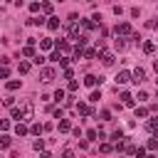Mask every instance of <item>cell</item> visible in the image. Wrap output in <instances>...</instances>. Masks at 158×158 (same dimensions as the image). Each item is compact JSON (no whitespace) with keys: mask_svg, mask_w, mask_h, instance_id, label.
<instances>
[{"mask_svg":"<svg viewBox=\"0 0 158 158\" xmlns=\"http://www.w3.org/2000/svg\"><path fill=\"white\" fill-rule=\"evenodd\" d=\"M32 148H35V151H42V148H44V141H42V138H40V141H35V143H32Z\"/></svg>","mask_w":158,"mask_h":158,"instance_id":"35","label":"cell"},{"mask_svg":"<svg viewBox=\"0 0 158 158\" xmlns=\"http://www.w3.org/2000/svg\"><path fill=\"white\" fill-rule=\"evenodd\" d=\"M109 118H111V111L104 109V111H101V121H109Z\"/></svg>","mask_w":158,"mask_h":158,"instance_id":"37","label":"cell"},{"mask_svg":"<svg viewBox=\"0 0 158 158\" xmlns=\"http://www.w3.org/2000/svg\"><path fill=\"white\" fill-rule=\"evenodd\" d=\"M72 77H74V72H72L69 67H64V79H72Z\"/></svg>","mask_w":158,"mask_h":158,"instance_id":"41","label":"cell"},{"mask_svg":"<svg viewBox=\"0 0 158 158\" xmlns=\"http://www.w3.org/2000/svg\"><path fill=\"white\" fill-rule=\"evenodd\" d=\"M17 69H20V74H27V72H30V62H20Z\"/></svg>","mask_w":158,"mask_h":158,"instance_id":"26","label":"cell"},{"mask_svg":"<svg viewBox=\"0 0 158 158\" xmlns=\"http://www.w3.org/2000/svg\"><path fill=\"white\" fill-rule=\"evenodd\" d=\"M54 47H57V49H59L62 54H67V52H69V42H64V40H62V42H57Z\"/></svg>","mask_w":158,"mask_h":158,"instance_id":"16","label":"cell"},{"mask_svg":"<svg viewBox=\"0 0 158 158\" xmlns=\"http://www.w3.org/2000/svg\"><path fill=\"white\" fill-rule=\"evenodd\" d=\"M109 2H111V0H109Z\"/></svg>","mask_w":158,"mask_h":158,"instance_id":"51","label":"cell"},{"mask_svg":"<svg viewBox=\"0 0 158 158\" xmlns=\"http://www.w3.org/2000/svg\"><path fill=\"white\" fill-rule=\"evenodd\" d=\"M156 81H158V79H156Z\"/></svg>","mask_w":158,"mask_h":158,"instance_id":"50","label":"cell"},{"mask_svg":"<svg viewBox=\"0 0 158 158\" xmlns=\"http://www.w3.org/2000/svg\"><path fill=\"white\" fill-rule=\"evenodd\" d=\"M10 143H12V138H10L7 133H2V136H0V148H10Z\"/></svg>","mask_w":158,"mask_h":158,"instance_id":"15","label":"cell"},{"mask_svg":"<svg viewBox=\"0 0 158 158\" xmlns=\"http://www.w3.org/2000/svg\"><path fill=\"white\" fill-rule=\"evenodd\" d=\"M49 59H52V62H59V59H62V52H59V49H54V52H52V57H49Z\"/></svg>","mask_w":158,"mask_h":158,"instance_id":"32","label":"cell"},{"mask_svg":"<svg viewBox=\"0 0 158 158\" xmlns=\"http://www.w3.org/2000/svg\"><path fill=\"white\" fill-rule=\"evenodd\" d=\"M42 131H44V126H42V123H32V128H30V133H35V136H40Z\"/></svg>","mask_w":158,"mask_h":158,"instance_id":"19","label":"cell"},{"mask_svg":"<svg viewBox=\"0 0 158 158\" xmlns=\"http://www.w3.org/2000/svg\"><path fill=\"white\" fill-rule=\"evenodd\" d=\"M86 2H94V0H86Z\"/></svg>","mask_w":158,"mask_h":158,"instance_id":"48","label":"cell"},{"mask_svg":"<svg viewBox=\"0 0 158 158\" xmlns=\"http://www.w3.org/2000/svg\"><path fill=\"white\" fill-rule=\"evenodd\" d=\"M67 89H69V91H77V89H79V81H77V79H69Z\"/></svg>","mask_w":158,"mask_h":158,"instance_id":"27","label":"cell"},{"mask_svg":"<svg viewBox=\"0 0 158 158\" xmlns=\"http://www.w3.org/2000/svg\"><path fill=\"white\" fill-rule=\"evenodd\" d=\"M101 62H104V64H106V67H111V64H114V54H111V52H106V49H104V52H101Z\"/></svg>","mask_w":158,"mask_h":158,"instance_id":"7","label":"cell"},{"mask_svg":"<svg viewBox=\"0 0 158 158\" xmlns=\"http://www.w3.org/2000/svg\"><path fill=\"white\" fill-rule=\"evenodd\" d=\"M40 79H42L44 84H49V81L54 79V69H52V67H42V69H40Z\"/></svg>","mask_w":158,"mask_h":158,"instance_id":"1","label":"cell"},{"mask_svg":"<svg viewBox=\"0 0 158 158\" xmlns=\"http://www.w3.org/2000/svg\"><path fill=\"white\" fill-rule=\"evenodd\" d=\"M32 114H35L32 101H25V104H22V121H30V118H32Z\"/></svg>","mask_w":158,"mask_h":158,"instance_id":"2","label":"cell"},{"mask_svg":"<svg viewBox=\"0 0 158 158\" xmlns=\"http://www.w3.org/2000/svg\"><path fill=\"white\" fill-rule=\"evenodd\" d=\"M153 69H156V72H158V59H156V62H153Z\"/></svg>","mask_w":158,"mask_h":158,"instance_id":"47","label":"cell"},{"mask_svg":"<svg viewBox=\"0 0 158 158\" xmlns=\"http://www.w3.org/2000/svg\"><path fill=\"white\" fill-rule=\"evenodd\" d=\"M116 35H131V25H128V22L116 25Z\"/></svg>","mask_w":158,"mask_h":158,"instance_id":"6","label":"cell"},{"mask_svg":"<svg viewBox=\"0 0 158 158\" xmlns=\"http://www.w3.org/2000/svg\"><path fill=\"white\" fill-rule=\"evenodd\" d=\"M146 148H148V151H156V148H158V138L153 136V138H151V141L146 143Z\"/></svg>","mask_w":158,"mask_h":158,"instance_id":"23","label":"cell"},{"mask_svg":"<svg viewBox=\"0 0 158 158\" xmlns=\"http://www.w3.org/2000/svg\"><path fill=\"white\" fill-rule=\"evenodd\" d=\"M121 138H123L121 131H114V133H111V141H121Z\"/></svg>","mask_w":158,"mask_h":158,"instance_id":"39","label":"cell"},{"mask_svg":"<svg viewBox=\"0 0 158 158\" xmlns=\"http://www.w3.org/2000/svg\"><path fill=\"white\" fill-rule=\"evenodd\" d=\"M27 131H30V128H27L22 121H17V126H15V133H17V136H27Z\"/></svg>","mask_w":158,"mask_h":158,"instance_id":"12","label":"cell"},{"mask_svg":"<svg viewBox=\"0 0 158 158\" xmlns=\"http://www.w3.org/2000/svg\"><path fill=\"white\" fill-rule=\"evenodd\" d=\"M59 131H72V123H69L67 118H62V121H59Z\"/></svg>","mask_w":158,"mask_h":158,"instance_id":"22","label":"cell"},{"mask_svg":"<svg viewBox=\"0 0 158 158\" xmlns=\"http://www.w3.org/2000/svg\"><path fill=\"white\" fill-rule=\"evenodd\" d=\"M96 54H99V49H96V47H89V49H84V54H81V57H86V59H94Z\"/></svg>","mask_w":158,"mask_h":158,"instance_id":"14","label":"cell"},{"mask_svg":"<svg viewBox=\"0 0 158 158\" xmlns=\"http://www.w3.org/2000/svg\"><path fill=\"white\" fill-rule=\"evenodd\" d=\"M143 52H146V54H153V52H156V44H153V42H143Z\"/></svg>","mask_w":158,"mask_h":158,"instance_id":"17","label":"cell"},{"mask_svg":"<svg viewBox=\"0 0 158 158\" xmlns=\"http://www.w3.org/2000/svg\"><path fill=\"white\" fill-rule=\"evenodd\" d=\"M126 81H131V72H126V69H121V72L116 74V84H126Z\"/></svg>","mask_w":158,"mask_h":158,"instance_id":"5","label":"cell"},{"mask_svg":"<svg viewBox=\"0 0 158 158\" xmlns=\"http://www.w3.org/2000/svg\"><path fill=\"white\" fill-rule=\"evenodd\" d=\"M121 104H123V106H133V96H131L128 91H121Z\"/></svg>","mask_w":158,"mask_h":158,"instance_id":"8","label":"cell"},{"mask_svg":"<svg viewBox=\"0 0 158 158\" xmlns=\"http://www.w3.org/2000/svg\"><path fill=\"white\" fill-rule=\"evenodd\" d=\"M7 128H10V121L2 118V121H0V131H7Z\"/></svg>","mask_w":158,"mask_h":158,"instance_id":"38","label":"cell"},{"mask_svg":"<svg viewBox=\"0 0 158 158\" xmlns=\"http://www.w3.org/2000/svg\"><path fill=\"white\" fill-rule=\"evenodd\" d=\"M116 47H118V49H123V47H126V42H123V37H118V40H116Z\"/></svg>","mask_w":158,"mask_h":158,"instance_id":"44","label":"cell"},{"mask_svg":"<svg viewBox=\"0 0 158 158\" xmlns=\"http://www.w3.org/2000/svg\"><path fill=\"white\" fill-rule=\"evenodd\" d=\"M52 47H54V42H52L49 37H42V40H40V49H52Z\"/></svg>","mask_w":158,"mask_h":158,"instance_id":"10","label":"cell"},{"mask_svg":"<svg viewBox=\"0 0 158 158\" xmlns=\"http://www.w3.org/2000/svg\"><path fill=\"white\" fill-rule=\"evenodd\" d=\"M86 42H89V40H86V35H77V44H79V47H84Z\"/></svg>","mask_w":158,"mask_h":158,"instance_id":"30","label":"cell"},{"mask_svg":"<svg viewBox=\"0 0 158 158\" xmlns=\"http://www.w3.org/2000/svg\"><path fill=\"white\" fill-rule=\"evenodd\" d=\"M27 25H44V17H30Z\"/></svg>","mask_w":158,"mask_h":158,"instance_id":"25","label":"cell"},{"mask_svg":"<svg viewBox=\"0 0 158 158\" xmlns=\"http://www.w3.org/2000/svg\"><path fill=\"white\" fill-rule=\"evenodd\" d=\"M77 111H79L81 116H89V114H91V109H89V104H84V101H79V104H77Z\"/></svg>","mask_w":158,"mask_h":158,"instance_id":"9","label":"cell"},{"mask_svg":"<svg viewBox=\"0 0 158 158\" xmlns=\"http://www.w3.org/2000/svg\"><path fill=\"white\" fill-rule=\"evenodd\" d=\"M146 27H148V30H158V17L148 20V22H146Z\"/></svg>","mask_w":158,"mask_h":158,"instance_id":"28","label":"cell"},{"mask_svg":"<svg viewBox=\"0 0 158 158\" xmlns=\"http://www.w3.org/2000/svg\"><path fill=\"white\" fill-rule=\"evenodd\" d=\"M99 148H101V153H109V151H111V143H101Z\"/></svg>","mask_w":158,"mask_h":158,"instance_id":"43","label":"cell"},{"mask_svg":"<svg viewBox=\"0 0 158 158\" xmlns=\"http://www.w3.org/2000/svg\"><path fill=\"white\" fill-rule=\"evenodd\" d=\"M104 81V77H94V74H86L84 77V84L86 86H96V84H101Z\"/></svg>","mask_w":158,"mask_h":158,"instance_id":"4","label":"cell"},{"mask_svg":"<svg viewBox=\"0 0 158 158\" xmlns=\"http://www.w3.org/2000/svg\"><path fill=\"white\" fill-rule=\"evenodd\" d=\"M47 27H49V30H59V20H57L54 15H52V17H47Z\"/></svg>","mask_w":158,"mask_h":158,"instance_id":"13","label":"cell"},{"mask_svg":"<svg viewBox=\"0 0 158 158\" xmlns=\"http://www.w3.org/2000/svg\"><path fill=\"white\" fill-rule=\"evenodd\" d=\"M20 84H22V81L12 79V81H7V89H10V91H17V89H20Z\"/></svg>","mask_w":158,"mask_h":158,"instance_id":"20","label":"cell"},{"mask_svg":"<svg viewBox=\"0 0 158 158\" xmlns=\"http://www.w3.org/2000/svg\"><path fill=\"white\" fill-rule=\"evenodd\" d=\"M32 62H35V64H40V67H42V64H44V57H42V54H35V57H32Z\"/></svg>","mask_w":158,"mask_h":158,"instance_id":"33","label":"cell"},{"mask_svg":"<svg viewBox=\"0 0 158 158\" xmlns=\"http://www.w3.org/2000/svg\"><path fill=\"white\" fill-rule=\"evenodd\" d=\"M10 116H12L15 121H22V109H17V106H10Z\"/></svg>","mask_w":158,"mask_h":158,"instance_id":"11","label":"cell"},{"mask_svg":"<svg viewBox=\"0 0 158 158\" xmlns=\"http://www.w3.org/2000/svg\"><path fill=\"white\" fill-rule=\"evenodd\" d=\"M86 136H89V141H99V133L91 128V131H86Z\"/></svg>","mask_w":158,"mask_h":158,"instance_id":"34","label":"cell"},{"mask_svg":"<svg viewBox=\"0 0 158 158\" xmlns=\"http://www.w3.org/2000/svg\"><path fill=\"white\" fill-rule=\"evenodd\" d=\"M146 116H148V109L138 106V109H136V118H146Z\"/></svg>","mask_w":158,"mask_h":158,"instance_id":"21","label":"cell"},{"mask_svg":"<svg viewBox=\"0 0 158 158\" xmlns=\"http://www.w3.org/2000/svg\"><path fill=\"white\" fill-rule=\"evenodd\" d=\"M10 77V69H7V64H2V69H0V79H7Z\"/></svg>","mask_w":158,"mask_h":158,"instance_id":"31","label":"cell"},{"mask_svg":"<svg viewBox=\"0 0 158 158\" xmlns=\"http://www.w3.org/2000/svg\"><path fill=\"white\" fill-rule=\"evenodd\" d=\"M59 67H69V59H67L64 54H62V59H59Z\"/></svg>","mask_w":158,"mask_h":158,"instance_id":"45","label":"cell"},{"mask_svg":"<svg viewBox=\"0 0 158 158\" xmlns=\"http://www.w3.org/2000/svg\"><path fill=\"white\" fill-rule=\"evenodd\" d=\"M35 54H37V52H35V47H32V44H27V47L22 49V57H35Z\"/></svg>","mask_w":158,"mask_h":158,"instance_id":"18","label":"cell"},{"mask_svg":"<svg viewBox=\"0 0 158 158\" xmlns=\"http://www.w3.org/2000/svg\"><path fill=\"white\" fill-rule=\"evenodd\" d=\"M54 99H57V101H62V99H64V91H62V89H57V91H54Z\"/></svg>","mask_w":158,"mask_h":158,"instance_id":"42","label":"cell"},{"mask_svg":"<svg viewBox=\"0 0 158 158\" xmlns=\"http://www.w3.org/2000/svg\"><path fill=\"white\" fill-rule=\"evenodd\" d=\"M146 128H148V131H153V128H158V116H153V118H151V121L146 123Z\"/></svg>","mask_w":158,"mask_h":158,"instance_id":"24","label":"cell"},{"mask_svg":"<svg viewBox=\"0 0 158 158\" xmlns=\"http://www.w3.org/2000/svg\"><path fill=\"white\" fill-rule=\"evenodd\" d=\"M42 12L44 15H52V2H42Z\"/></svg>","mask_w":158,"mask_h":158,"instance_id":"29","label":"cell"},{"mask_svg":"<svg viewBox=\"0 0 158 158\" xmlns=\"http://www.w3.org/2000/svg\"><path fill=\"white\" fill-rule=\"evenodd\" d=\"M2 104H5V106H12V104H15V99H12V96H7V99H2Z\"/></svg>","mask_w":158,"mask_h":158,"instance_id":"46","label":"cell"},{"mask_svg":"<svg viewBox=\"0 0 158 158\" xmlns=\"http://www.w3.org/2000/svg\"><path fill=\"white\" fill-rule=\"evenodd\" d=\"M143 79H146V69H143V67H136V69H133V74H131V81L141 84Z\"/></svg>","mask_w":158,"mask_h":158,"instance_id":"3","label":"cell"},{"mask_svg":"<svg viewBox=\"0 0 158 158\" xmlns=\"http://www.w3.org/2000/svg\"><path fill=\"white\" fill-rule=\"evenodd\" d=\"M30 10H32V12H37V10H42V5H40V2H30Z\"/></svg>","mask_w":158,"mask_h":158,"instance_id":"40","label":"cell"},{"mask_svg":"<svg viewBox=\"0 0 158 158\" xmlns=\"http://www.w3.org/2000/svg\"><path fill=\"white\" fill-rule=\"evenodd\" d=\"M59 2H62V0H59Z\"/></svg>","mask_w":158,"mask_h":158,"instance_id":"49","label":"cell"},{"mask_svg":"<svg viewBox=\"0 0 158 158\" xmlns=\"http://www.w3.org/2000/svg\"><path fill=\"white\" fill-rule=\"evenodd\" d=\"M101 99V91H91V96H89V101H99Z\"/></svg>","mask_w":158,"mask_h":158,"instance_id":"36","label":"cell"}]
</instances>
